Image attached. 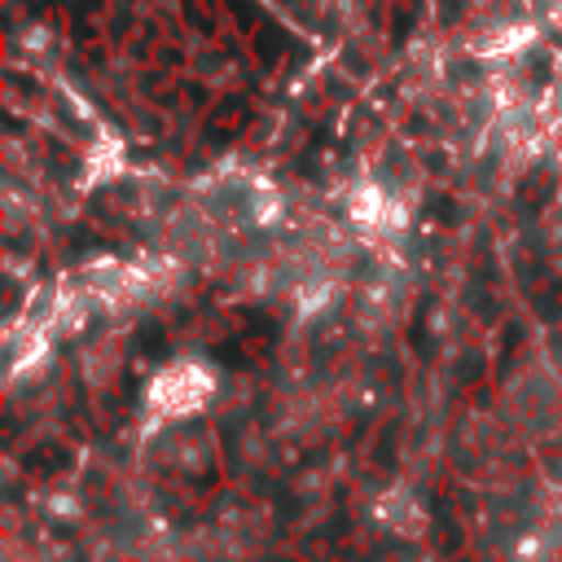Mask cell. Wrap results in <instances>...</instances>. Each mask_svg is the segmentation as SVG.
I'll return each mask as SVG.
<instances>
[{"mask_svg": "<svg viewBox=\"0 0 562 562\" xmlns=\"http://www.w3.org/2000/svg\"><path fill=\"white\" fill-rule=\"evenodd\" d=\"M215 395V369L184 356V360H171L162 364L149 386H145V408L154 422H184L193 413H202V404Z\"/></svg>", "mask_w": 562, "mask_h": 562, "instance_id": "obj_1", "label": "cell"}]
</instances>
